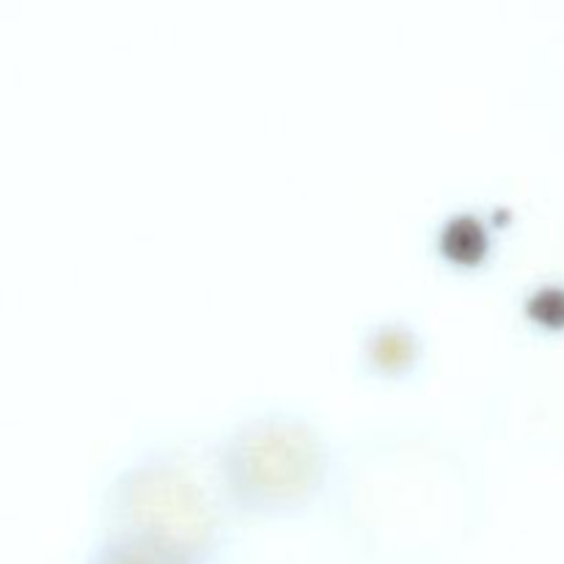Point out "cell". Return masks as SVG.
Listing matches in <instances>:
<instances>
[{
	"instance_id": "1",
	"label": "cell",
	"mask_w": 564,
	"mask_h": 564,
	"mask_svg": "<svg viewBox=\"0 0 564 564\" xmlns=\"http://www.w3.org/2000/svg\"><path fill=\"white\" fill-rule=\"evenodd\" d=\"M488 235L471 215H457L441 229V248L449 259L460 264H474L485 253Z\"/></svg>"
},
{
	"instance_id": "2",
	"label": "cell",
	"mask_w": 564,
	"mask_h": 564,
	"mask_svg": "<svg viewBox=\"0 0 564 564\" xmlns=\"http://www.w3.org/2000/svg\"><path fill=\"white\" fill-rule=\"evenodd\" d=\"M408 356H411V341L402 330L386 328L378 336H372V358L378 367L397 369Z\"/></svg>"
}]
</instances>
